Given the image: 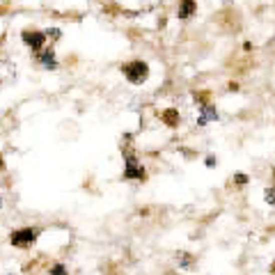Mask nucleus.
Masks as SVG:
<instances>
[{
    "mask_svg": "<svg viewBox=\"0 0 275 275\" xmlns=\"http://www.w3.org/2000/svg\"><path fill=\"white\" fill-rule=\"evenodd\" d=\"M122 74L126 76V81L129 83L140 85V83H145L147 78H149V67H147L145 62H140V60H133V62L122 67Z\"/></svg>",
    "mask_w": 275,
    "mask_h": 275,
    "instance_id": "nucleus-1",
    "label": "nucleus"
},
{
    "mask_svg": "<svg viewBox=\"0 0 275 275\" xmlns=\"http://www.w3.org/2000/svg\"><path fill=\"white\" fill-rule=\"evenodd\" d=\"M145 177V170H142L140 165H138V161H135L133 156L126 158V170H124V179H142Z\"/></svg>",
    "mask_w": 275,
    "mask_h": 275,
    "instance_id": "nucleus-4",
    "label": "nucleus"
},
{
    "mask_svg": "<svg viewBox=\"0 0 275 275\" xmlns=\"http://www.w3.org/2000/svg\"><path fill=\"white\" fill-rule=\"evenodd\" d=\"M206 165H209V167H216V158H206Z\"/></svg>",
    "mask_w": 275,
    "mask_h": 275,
    "instance_id": "nucleus-12",
    "label": "nucleus"
},
{
    "mask_svg": "<svg viewBox=\"0 0 275 275\" xmlns=\"http://www.w3.org/2000/svg\"><path fill=\"white\" fill-rule=\"evenodd\" d=\"M35 236H37L35 229H19V232L10 234V241H12V245H17V248H26V245H30V243L35 241Z\"/></svg>",
    "mask_w": 275,
    "mask_h": 275,
    "instance_id": "nucleus-2",
    "label": "nucleus"
},
{
    "mask_svg": "<svg viewBox=\"0 0 275 275\" xmlns=\"http://www.w3.org/2000/svg\"><path fill=\"white\" fill-rule=\"evenodd\" d=\"M46 35H51L53 39H60V30H51V33H46Z\"/></svg>",
    "mask_w": 275,
    "mask_h": 275,
    "instance_id": "nucleus-11",
    "label": "nucleus"
},
{
    "mask_svg": "<svg viewBox=\"0 0 275 275\" xmlns=\"http://www.w3.org/2000/svg\"><path fill=\"white\" fill-rule=\"evenodd\" d=\"M209 119H216V113H213V108H204V117H200V126H204Z\"/></svg>",
    "mask_w": 275,
    "mask_h": 275,
    "instance_id": "nucleus-8",
    "label": "nucleus"
},
{
    "mask_svg": "<svg viewBox=\"0 0 275 275\" xmlns=\"http://www.w3.org/2000/svg\"><path fill=\"white\" fill-rule=\"evenodd\" d=\"M65 266H53V273H65Z\"/></svg>",
    "mask_w": 275,
    "mask_h": 275,
    "instance_id": "nucleus-13",
    "label": "nucleus"
},
{
    "mask_svg": "<svg viewBox=\"0 0 275 275\" xmlns=\"http://www.w3.org/2000/svg\"><path fill=\"white\" fill-rule=\"evenodd\" d=\"M46 37H49V35L37 33V30H26V33H23V42L33 51H42V46L46 44Z\"/></svg>",
    "mask_w": 275,
    "mask_h": 275,
    "instance_id": "nucleus-3",
    "label": "nucleus"
},
{
    "mask_svg": "<svg viewBox=\"0 0 275 275\" xmlns=\"http://www.w3.org/2000/svg\"><path fill=\"white\" fill-rule=\"evenodd\" d=\"M234 181H236L238 186H243V183L248 181V177H245V174H236V177H234Z\"/></svg>",
    "mask_w": 275,
    "mask_h": 275,
    "instance_id": "nucleus-10",
    "label": "nucleus"
},
{
    "mask_svg": "<svg viewBox=\"0 0 275 275\" xmlns=\"http://www.w3.org/2000/svg\"><path fill=\"white\" fill-rule=\"evenodd\" d=\"M195 10H197V5H195V0H181V5H179V19H190L195 14Z\"/></svg>",
    "mask_w": 275,
    "mask_h": 275,
    "instance_id": "nucleus-5",
    "label": "nucleus"
},
{
    "mask_svg": "<svg viewBox=\"0 0 275 275\" xmlns=\"http://www.w3.org/2000/svg\"><path fill=\"white\" fill-rule=\"evenodd\" d=\"M266 202H268V204H273L275 206V188H266Z\"/></svg>",
    "mask_w": 275,
    "mask_h": 275,
    "instance_id": "nucleus-9",
    "label": "nucleus"
},
{
    "mask_svg": "<svg viewBox=\"0 0 275 275\" xmlns=\"http://www.w3.org/2000/svg\"><path fill=\"white\" fill-rule=\"evenodd\" d=\"M163 122H165L167 126H177V122H179V113L177 110H167V113H163Z\"/></svg>",
    "mask_w": 275,
    "mask_h": 275,
    "instance_id": "nucleus-6",
    "label": "nucleus"
},
{
    "mask_svg": "<svg viewBox=\"0 0 275 275\" xmlns=\"http://www.w3.org/2000/svg\"><path fill=\"white\" fill-rule=\"evenodd\" d=\"M39 60H42V65L49 67V69H55V67H58V62H55V58H53V51H49V53H42V55H39Z\"/></svg>",
    "mask_w": 275,
    "mask_h": 275,
    "instance_id": "nucleus-7",
    "label": "nucleus"
}]
</instances>
